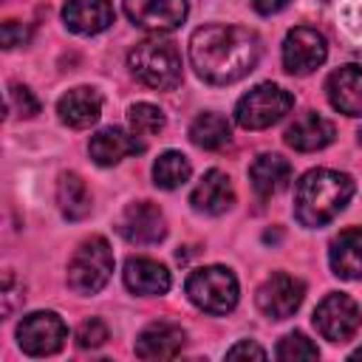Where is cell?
I'll return each instance as SVG.
<instances>
[{
    "label": "cell",
    "instance_id": "6da1fadb",
    "mask_svg": "<svg viewBox=\"0 0 362 362\" xmlns=\"http://www.w3.org/2000/svg\"><path fill=\"white\" fill-rule=\"evenodd\" d=\"M260 37L243 25H201L189 37V62L209 85H232L260 62Z\"/></svg>",
    "mask_w": 362,
    "mask_h": 362
},
{
    "label": "cell",
    "instance_id": "7a4b0ae2",
    "mask_svg": "<svg viewBox=\"0 0 362 362\" xmlns=\"http://www.w3.org/2000/svg\"><path fill=\"white\" fill-rule=\"evenodd\" d=\"M351 195L354 178L348 173L328 167L308 170L294 187V218L308 229L325 226L348 206Z\"/></svg>",
    "mask_w": 362,
    "mask_h": 362
},
{
    "label": "cell",
    "instance_id": "3957f363",
    "mask_svg": "<svg viewBox=\"0 0 362 362\" xmlns=\"http://www.w3.org/2000/svg\"><path fill=\"white\" fill-rule=\"evenodd\" d=\"M127 65L133 76L153 90H173L181 85V76H184L181 54L175 42L158 34L136 42V48L127 54Z\"/></svg>",
    "mask_w": 362,
    "mask_h": 362
},
{
    "label": "cell",
    "instance_id": "277c9868",
    "mask_svg": "<svg viewBox=\"0 0 362 362\" xmlns=\"http://www.w3.org/2000/svg\"><path fill=\"white\" fill-rule=\"evenodd\" d=\"M113 274V249L102 235L82 240L68 260V286L76 294H96Z\"/></svg>",
    "mask_w": 362,
    "mask_h": 362
},
{
    "label": "cell",
    "instance_id": "5b68a950",
    "mask_svg": "<svg viewBox=\"0 0 362 362\" xmlns=\"http://www.w3.org/2000/svg\"><path fill=\"white\" fill-rule=\"evenodd\" d=\"M187 297L206 314H229L238 305V277L226 266H201L187 277Z\"/></svg>",
    "mask_w": 362,
    "mask_h": 362
},
{
    "label": "cell",
    "instance_id": "8992f818",
    "mask_svg": "<svg viewBox=\"0 0 362 362\" xmlns=\"http://www.w3.org/2000/svg\"><path fill=\"white\" fill-rule=\"evenodd\" d=\"M291 107H294V96L286 88H280L274 82H260L238 99L235 122L243 130H263V127L277 124Z\"/></svg>",
    "mask_w": 362,
    "mask_h": 362
},
{
    "label": "cell",
    "instance_id": "52a82bcc",
    "mask_svg": "<svg viewBox=\"0 0 362 362\" xmlns=\"http://www.w3.org/2000/svg\"><path fill=\"white\" fill-rule=\"evenodd\" d=\"M68 339V328L54 311H31L17 325V345L28 356H51Z\"/></svg>",
    "mask_w": 362,
    "mask_h": 362
},
{
    "label": "cell",
    "instance_id": "ba28073f",
    "mask_svg": "<svg viewBox=\"0 0 362 362\" xmlns=\"http://www.w3.org/2000/svg\"><path fill=\"white\" fill-rule=\"evenodd\" d=\"M359 322H362L359 305L342 291L325 294L314 308V325L328 342H348L359 331Z\"/></svg>",
    "mask_w": 362,
    "mask_h": 362
},
{
    "label": "cell",
    "instance_id": "9c48e42d",
    "mask_svg": "<svg viewBox=\"0 0 362 362\" xmlns=\"http://www.w3.org/2000/svg\"><path fill=\"white\" fill-rule=\"evenodd\" d=\"M325 57L328 40L311 25H297L283 40V68L294 76H308L325 62Z\"/></svg>",
    "mask_w": 362,
    "mask_h": 362
},
{
    "label": "cell",
    "instance_id": "30bf717a",
    "mask_svg": "<svg viewBox=\"0 0 362 362\" xmlns=\"http://www.w3.org/2000/svg\"><path fill=\"white\" fill-rule=\"evenodd\" d=\"M303 297H305V283L300 277L277 272V274H272L269 280L260 283V288L255 294V303H257L263 317H269V320H288L303 305Z\"/></svg>",
    "mask_w": 362,
    "mask_h": 362
},
{
    "label": "cell",
    "instance_id": "8fae6325",
    "mask_svg": "<svg viewBox=\"0 0 362 362\" xmlns=\"http://www.w3.org/2000/svg\"><path fill=\"white\" fill-rule=\"evenodd\" d=\"M119 235L136 246H153L167 235V218L153 201H133L119 218Z\"/></svg>",
    "mask_w": 362,
    "mask_h": 362
},
{
    "label": "cell",
    "instance_id": "7c38bea8",
    "mask_svg": "<svg viewBox=\"0 0 362 362\" xmlns=\"http://www.w3.org/2000/svg\"><path fill=\"white\" fill-rule=\"evenodd\" d=\"M187 0H124L127 20L153 34L175 31L187 20Z\"/></svg>",
    "mask_w": 362,
    "mask_h": 362
},
{
    "label": "cell",
    "instance_id": "4fadbf2b",
    "mask_svg": "<svg viewBox=\"0 0 362 362\" xmlns=\"http://www.w3.org/2000/svg\"><path fill=\"white\" fill-rule=\"evenodd\" d=\"M184 342H187V334H184L181 325L158 320V322H150L136 337V356H141V359H173V356L181 354Z\"/></svg>",
    "mask_w": 362,
    "mask_h": 362
},
{
    "label": "cell",
    "instance_id": "5bb4252c",
    "mask_svg": "<svg viewBox=\"0 0 362 362\" xmlns=\"http://www.w3.org/2000/svg\"><path fill=\"white\" fill-rule=\"evenodd\" d=\"M337 130L334 122H328L325 116H320L317 110H305L300 113L288 127H286V144L300 150V153H314L322 150L334 141Z\"/></svg>",
    "mask_w": 362,
    "mask_h": 362
},
{
    "label": "cell",
    "instance_id": "9a60e30c",
    "mask_svg": "<svg viewBox=\"0 0 362 362\" xmlns=\"http://www.w3.org/2000/svg\"><path fill=\"white\" fill-rule=\"evenodd\" d=\"M189 204L195 212L204 215H221L235 204V187L232 178L221 170H206L204 178L195 184V189L189 192Z\"/></svg>",
    "mask_w": 362,
    "mask_h": 362
},
{
    "label": "cell",
    "instance_id": "2e32d148",
    "mask_svg": "<svg viewBox=\"0 0 362 362\" xmlns=\"http://www.w3.org/2000/svg\"><path fill=\"white\" fill-rule=\"evenodd\" d=\"M122 274H124V286L139 297L167 294L170 286H173V277H170L167 266L153 260V257H127Z\"/></svg>",
    "mask_w": 362,
    "mask_h": 362
},
{
    "label": "cell",
    "instance_id": "e0dca14e",
    "mask_svg": "<svg viewBox=\"0 0 362 362\" xmlns=\"http://www.w3.org/2000/svg\"><path fill=\"white\" fill-rule=\"evenodd\" d=\"M328 102L345 116H362V68L342 65L325 79Z\"/></svg>",
    "mask_w": 362,
    "mask_h": 362
},
{
    "label": "cell",
    "instance_id": "ac0fdd59",
    "mask_svg": "<svg viewBox=\"0 0 362 362\" xmlns=\"http://www.w3.org/2000/svg\"><path fill=\"white\" fill-rule=\"evenodd\" d=\"M57 113L62 119V124L74 127V130H82V127H90L99 122L102 116V96L93 90V88H71L68 93L59 96L57 102Z\"/></svg>",
    "mask_w": 362,
    "mask_h": 362
},
{
    "label": "cell",
    "instance_id": "d6986e66",
    "mask_svg": "<svg viewBox=\"0 0 362 362\" xmlns=\"http://www.w3.org/2000/svg\"><path fill=\"white\" fill-rule=\"evenodd\" d=\"M88 150H90V158H93L99 167H113V164H119L122 158L141 153L144 144L139 141L136 133H127V130H122V127H102V130L90 139Z\"/></svg>",
    "mask_w": 362,
    "mask_h": 362
},
{
    "label": "cell",
    "instance_id": "ffe728a7",
    "mask_svg": "<svg viewBox=\"0 0 362 362\" xmlns=\"http://www.w3.org/2000/svg\"><path fill=\"white\" fill-rule=\"evenodd\" d=\"M62 23L74 34H99L113 23L110 0H68L62 6Z\"/></svg>",
    "mask_w": 362,
    "mask_h": 362
},
{
    "label": "cell",
    "instance_id": "44dd1931",
    "mask_svg": "<svg viewBox=\"0 0 362 362\" xmlns=\"http://www.w3.org/2000/svg\"><path fill=\"white\" fill-rule=\"evenodd\" d=\"M249 181L260 198H272L288 187L291 164L277 153H260L249 167Z\"/></svg>",
    "mask_w": 362,
    "mask_h": 362
},
{
    "label": "cell",
    "instance_id": "7402d4cb",
    "mask_svg": "<svg viewBox=\"0 0 362 362\" xmlns=\"http://www.w3.org/2000/svg\"><path fill=\"white\" fill-rule=\"evenodd\" d=\"M331 272L342 280H362V229H345L328 249Z\"/></svg>",
    "mask_w": 362,
    "mask_h": 362
},
{
    "label": "cell",
    "instance_id": "603a6c76",
    "mask_svg": "<svg viewBox=\"0 0 362 362\" xmlns=\"http://www.w3.org/2000/svg\"><path fill=\"white\" fill-rule=\"evenodd\" d=\"M57 206L62 218L68 221H82L90 212V189L76 173H62L57 181Z\"/></svg>",
    "mask_w": 362,
    "mask_h": 362
},
{
    "label": "cell",
    "instance_id": "cb8c5ba5",
    "mask_svg": "<svg viewBox=\"0 0 362 362\" xmlns=\"http://www.w3.org/2000/svg\"><path fill=\"white\" fill-rule=\"evenodd\" d=\"M189 141L201 150H223L232 141V127L221 113H198L189 124Z\"/></svg>",
    "mask_w": 362,
    "mask_h": 362
},
{
    "label": "cell",
    "instance_id": "d4e9b609",
    "mask_svg": "<svg viewBox=\"0 0 362 362\" xmlns=\"http://www.w3.org/2000/svg\"><path fill=\"white\" fill-rule=\"evenodd\" d=\"M189 175H192V167H189L187 156L178 150L161 153L153 164V184L161 189H178L189 181Z\"/></svg>",
    "mask_w": 362,
    "mask_h": 362
},
{
    "label": "cell",
    "instance_id": "484cf974",
    "mask_svg": "<svg viewBox=\"0 0 362 362\" xmlns=\"http://www.w3.org/2000/svg\"><path fill=\"white\" fill-rule=\"evenodd\" d=\"M127 124H130V133H136V136H156L164 130L167 116L161 107H156L150 102H136L127 110Z\"/></svg>",
    "mask_w": 362,
    "mask_h": 362
},
{
    "label": "cell",
    "instance_id": "4316f807",
    "mask_svg": "<svg viewBox=\"0 0 362 362\" xmlns=\"http://www.w3.org/2000/svg\"><path fill=\"white\" fill-rule=\"evenodd\" d=\"M277 359H283V362H300V359H317L320 356V348L305 337V334H300V331H291V334H286L280 342H277Z\"/></svg>",
    "mask_w": 362,
    "mask_h": 362
},
{
    "label": "cell",
    "instance_id": "83f0119b",
    "mask_svg": "<svg viewBox=\"0 0 362 362\" xmlns=\"http://www.w3.org/2000/svg\"><path fill=\"white\" fill-rule=\"evenodd\" d=\"M6 99H8V113H14V116L31 119V116L40 113V102H37V96H34L25 85H20V82H11V85H8Z\"/></svg>",
    "mask_w": 362,
    "mask_h": 362
},
{
    "label": "cell",
    "instance_id": "f1b7e54d",
    "mask_svg": "<svg viewBox=\"0 0 362 362\" xmlns=\"http://www.w3.org/2000/svg\"><path fill=\"white\" fill-rule=\"evenodd\" d=\"M107 337H110V334H107V325H105L102 320H96V317L85 320V322L76 328V345H79V348H99V345H105Z\"/></svg>",
    "mask_w": 362,
    "mask_h": 362
},
{
    "label": "cell",
    "instance_id": "f546056e",
    "mask_svg": "<svg viewBox=\"0 0 362 362\" xmlns=\"http://www.w3.org/2000/svg\"><path fill=\"white\" fill-rule=\"evenodd\" d=\"M226 359H266V351L252 339H240L226 351Z\"/></svg>",
    "mask_w": 362,
    "mask_h": 362
},
{
    "label": "cell",
    "instance_id": "4dcf8cb0",
    "mask_svg": "<svg viewBox=\"0 0 362 362\" xmlns=\"http://www.w3.org/2000/svg\"><path fill=\"white\" fill-rule=\"evenodd\" d=\"M25 28H23V23H17V20H6L3 23V28H0V40H3V48H17V45H23L25 42Z\"/></svg>",
    "mask_w": 362,
    "mask_h": 362
},
{
    "label": "cell",
    "instance_id": "1f68e13d",
    "mask_svg": "<svg viewBox=\"0 0 362 362\" xmlns=\"http://www.w3.org/2000/svg\"><path fill=\"white\" fill-rule=\"evenodd\" d=\"M288 3H291V0H252V8H255L257 14H277V11H283Z\"/></svg>",
    "mask_w": 362,
    "mask_h": 362
},
{
    "label": "cell",
    "instance_id": "d6a6232c",
    "mask_svg": "<svg viewBox=\"0 0 362 362\" xmlns=\"http://www.w3.org/2000/svg\"><path fill=\"white\" fill-rule=\"evenodd\" d=\"M351 359H362V348H356V351L351 354Z\"/></svg>",
    "mask_w": 362,
    "mask_h": 362
},
{
    "label": "cell",
    "instance_id": "836d02e7",
    "mask_svg": "<svg viewBox=\"0 0 362 362\" xmlns=\"http://www.w3.org/2000/svg\"><path fill=\"white\" fill-rule=\"evenodd\" d=\"M356 136H359V144H362V130H359V133H356Z\"/></svg>",
    "mask_w": 362,
    "mask_h": 362
}]
</instances>
